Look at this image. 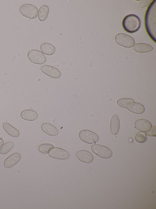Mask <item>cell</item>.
<instances>
[{"label": "cell", "instance_id": "obj_1", "mask_svg": "<svg viewBox=\"0 0 156 209\" xmlns=\"http://www.w3.org/2000/svg\"><path fill=\"white\" fill-rule=\"evenodd\" d=\"M156 0H153L148 7L145 17L147 32L151 38L156 42Z\"/></svg>", "mask_w": 156, "mask_h": 209}, {"label": "cell", "instance_id": "obj_2", "mask_svg": "<svg viewBox=\"0 0 156 209\" xmlns=\"http://www.w3.org/2000/svg\"><path fill=\"white\" fill-rule=\"evenodd\" d=\"M124 29L127 32L133 33L137 31L141 26L139 17L134 14H129L124 18L122 21Z\"/></svg>", "mask_w": 156, "mask_h": 209}, {"label": "cell", "instance_id": "obj_3", "mask_svg": "<svg viewBox=\"0 0 156 209\" xmlns=\"http://www.w3.org/2000/svg\"><path fill=\"white\" fill-rule=\"evenodd\" d=\"M19 10L23 16L30 19L37 17L38 12V9L35 6L29 3H25L21 5Z\"/></svg>", "mask_w": 156, "mask_h": 209}, {"label": "cell", "instance_id": "obj_4", "mask_svg": "<svg viewBox=\"0 0 156 209\" xmlns=\"http://www.w3.org/2000/svg\"><path fill=\"white\" fill-rule=\"evenodd\" d=\"M91 150L95 154L102 158H109L112 155V150L104 146L98 144H93L91 146Z\"/></svg>", "mask_w": 156, "mask_h": 209}, {"label": "cell", "instance_id": "obj_5", "mask_svg": "<svg viewBox=\"0 0 156 209\" xmlns=\"http://www.w3.org/2000/svg\"><path fill=\"white\" fill-rule=\"evenodd\" d=\"M27 57L30 62L37 64H42L46 61V56L40 51L36 49H32L27 54Z\"/></svg>", "mask_w": 156, "mask_h": 209}, {"label": "cell", "instance_id": "obj_6", "mask_svg": "<svg viewBox=\"0 0 156 209\" xmlns=\"http://www.w3.org/2000/svg\"><path fill=\"white\" fill-rule=\"evenodd\" d=\"M115 40L119 45L126 48L132 47L135 44L134 40L131 36L123 33L117 34Z\"/></svg>", "mask_w": 156, "mask_h": 209}, {"label": "cell", "instance_id": "obj_7", "mask_svg": "<svg viewBox=\"0 0 156 209\" xmlns=\"http://www.w3.org/2000/svg\"><path fill=\"white\" fill-rule=\"evenodd\" d=\"M80 139L83 142L88 144H93L99 140L98 136L91 131L83 129L79 133Z\"/></svg>", "mask_w": 156, "mask_h": 209}, {"label": "cell", "instance_id": "obj_8", "mask_svg": "<svg viewBox=\"0 0 156 209\" xmlns=\"http://www.w3.org/2000/svg\"><path fill=\"white\" fill-rule=\"evenodd\" d=\"M49 156L55 159L65 160L69 158L70 155L66 150L60 147H53L49 150Z\"/></svg>", "mask_w": 156, "mask_h": 209}, {"label": "cell", "instance_id": "obj_9", "mask_svg": "<svg viewBox=\"0 0 156 209\" xmlns=\"http://www.w3.org/2000/svg\"><path fill=\"white\" fill-rule=\"evenodd\" d=\"M41 70L46 75L54 78H58L61 75V72L58 69L50 65H43L41 67Z\"/></svg>", "mask_w": 156, "mask_h": 209}, {"label": "cell", "instance_id": "obj_10", "mask_svg": "<svg viewBox=\"0 0 156 209\" xmlns=\"http://www.w3.org/2000/svg\"><path fill=\"white\" fill-rule=\"evenodd\" d=\"M134 126L137 130L144 133L150 131L152 127V124L150 121L143 119H139L136 121Z\"/></svg>", "mask_w": 156, "mask_h": 209}, {"label": "cell", "instance_id": "obj_11", "mask_svg": "<svg viewBox=\"0 0 156 209\" xmlns=\"http://www.w3.org/2000/svg\"><path fill=\"white\" fill-rule=\"evenodd\" d=\"M21 155L19 153H13L8 157L4 160L3 165L6 168H9L17 164L20 160Z\"/></svg>", "mask_w": 156, "mask_h": 209}, {"label": "cell", "instance_id": "obj_12", "mask_svg": "<svg viewBox=\"0 0 156 209\" xmlns=\"http://www.w3.org/2000/svg\"><path fill=\"white\" fill-rule=\"evenodd\" d=\"M76 156L78 159L81 162L89 163L93 162L94 156L89 151L86 150H80L76 153Z\"/></svg>", "mask_w": 156, "mask_h": 209}, {"label": "cell", "instance_id": "obj_13", "mask_svg": "<svg viewBox=\"0 0 156 209\" xmlns=\"http://www.w3.org/2000/svg\"><path fill=\"white\" fill-rule=\"evenodd\" d=\"M41 128L44 132L51 136H56L59 133L58 129L55 126L48 123H43Z\"/></svg>", "mask_w": 156, "mask_h": 209}, {"label": "cell", "instance_id": "obj_14", "mask_svg": "<svg viewBox=\"0 0 156 209\" xmlns=\"http://www.w3.org/2000/svg\"><path fill=\"white\" fill-rule=\"evenodd\" d=\"M128 110L134 113L141 114L145 111V108L142 104L135 102L128 103L126 107Z\"/></svg>", "mask_w": 156, "mask_h": 209}, {"label": "cell", "instance_id": "obj_15", "mask_svg": "<svg viewBox=\"0 0 156 209\" xmlns=\"http://www.w3.org/2000/svg\"><path fill=\"white\" fill-rule=\"evenodd\" d=\"M21 117L24 120L33 121L36 120L38 117V114L34 110L27 109L22 111L20 113Z\"/></svg>", "mask_w": 156, "mask_h": 209}, {"label": "cell", "instance_id": "obj_16", "mask_svg": "<svg viewBox=\"0 0 156 209\" xmlns=\"http://www.w3.org/2000/svg\"><path fill=\"white\" fill-rule=\"evenodd\" d=\"M120 121L118 116L116 114H114L111 117L110 129L111 133L113 135H116L119 131Z\"/></svg>", "mask_w": 156, "mask_h": 209}, {"label": "cell", "instance_id": "obj_17", "mask_svg": "<svg viewBox=\"0 0 156 209\" xmlns=\"http://www.w3.org/2000/svg\"><path fill=\"white\" fill-rule=\"evenodd\" d=\"M2 126L4 131L10 136L16 138L19 136V131L9 124L4 122L2 124Z\"/></svg>", "mask_w": 156, "mask_h": 209}, {"label": "cell", "instance_id": "obj_18", "mask_svg": "<svg viewBox=\"0 0 156 209\" xmlns=\"http://www.w3.org/2000/svg\"><path fill=\"white\" fill-rule=\"evenodd\" d=\"M40 49L42 53L48 55H53L55 51V47L51 43L47 42L42 43L40 46Z\"/></svg>", "mask_w": 156, "mask_h": 209}, {"label": "cell", "instance_id": "obj_19", "mask_svg": "<svg viewBox=\"0 0 156 209\" xmlns=\"http://www.w3.org/2000/svg\"><path fill=\"white\" fill-rule=\"evenodd\" d=\"M133 49L136 52L145 53L150 52L153 49L151 45L144 43H138L135 44Z\"/></svg>", "mask_w": 156, "mask_h": 209}, {"label": "cell", "instance_id": "obj_20", "mask_svg": "<svg viewBox=\"0 0 156 209\" xmlns=\"http://www.w3.org/2000/svg\"><path fill=\"white\" fill-rule=\"evenodd\" d=\"M49 11L48 6L46 5L41 6L39 9L38 17L39 20L41 21H45L47 18Z\"/></svg>", "mask_w": 156, "mask_h": 209}, {"label": "cell", "instance_id": "obj_21", "mask_svg": "<svg viewBox=\"0 0 156 209\" xmlns=\"http://www.w3.org/2000/svg\"><path fill=\"white\" fill-rule=\"evenodd\" d=\"M13 146V143L11 142L5 143L0 148V154L4 155L7 154L12 148Z\"/></svg>", "mask_w": 156, "mask_h": 209}, {"label": "cell", "instance_id": "obj_22", "mask_svg": "<svg viewBox=\"0 0 156 209\" xmlns=\"http://www.w3.org/2000/svg\"><path fill=\"white\" fill-rule=\"evenodd\" d=\"M54 147V146L51 143H43L39 146L38 149L41 153L47 154L48 153L50 149Z\"/></svg>", "mask_w": 156, "mask_h": 209}, {"label": "cell", "instance_id": "obj_23", "mask_svg": "<svg viewBox=\"0 0 156 209\" xmlns=\"http://www.w3.org/2000/svg\"><path fill=\"white\" fill-rule=\"evenodd\" d=\"M133 102H134V100L131 98H120L117 101V104L119 107L126 108L128 103Z\"/></svg>", "mask_w": 156, "mask_h": 209}, {"label": "cell", "instance_id": "obj_24", "mask_svg": "<svg viewBox=\"0 0 156 209\" xmlns=\"http://www.w3.org/2000/svg\"><path fill=\"white\" fill-rule=\"evenodd\" d=\"M135 141L139 143H143L147 141V137L145 133H139L134 136Z\"/></svg>", "mask_w": 156, "mask_h": 209}, {"label": "cell", "instance_id": "obj_25", "mask_svg": "<svg viewBox=\"0 0 156 209\" xmlns=\"http://www.w3.org/2000/svg\"><path fill=\"white\" fill-rule=\"evenodd\" d=\"M156 126L152 127L150 131L147 132H145V134L146 135H147L148 136L155 137L156 136Z\"/></svg>", "mask_w": 156, "mask_h": 209}, {"label": "cell", "instance_id": "obj_26", "mask_svg": "<svg viewBox=\"0 0 156 209\" xmlns=\"http://www.w3.org/2000/svg\"><path fill=\"white\" fill-rule=\"evenodd\" d=\"M153 0H143L140 3V6L141 8H143L146 7L149 4H151Z\"/></svg>", "mask_w": 156, "mask_h": 209}, {"label": "cell", "instance_id": "obj_27", "mask_svg": "<svg viewBox=\"0 0 156 209\" xmlns=\"http://www.w3.org/2000/svg\"><path fill=\"white\" fill-rule=\"evenodd\" d=\"M4 144V142L2 138L0 137V147H1Z\"/></svg>", "mask_w": 156, "mask_h": 209}]
</instances>
